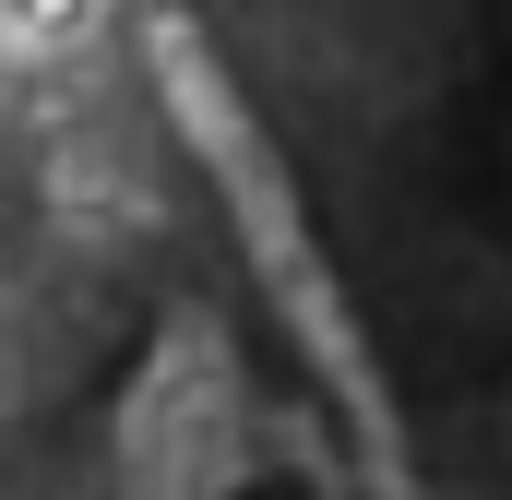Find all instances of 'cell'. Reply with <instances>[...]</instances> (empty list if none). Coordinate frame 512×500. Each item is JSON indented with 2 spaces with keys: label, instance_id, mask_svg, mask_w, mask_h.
Returning a JSON list of instances; mask_svg holds the SVG:
<instances>
[{
  "label": "cell",
  "instance_id": "cell-1",
  "mask_svg": "<svg viewBox=\"0 0 512 500\" xmlns=\"http://www.w3.org/2000/svg\"><path fill=\"white\" fill-rule=\"evenodd\" d=\"M143 60H155V96H167V120H179V155L215 179L227 227H239V250H251V274H262V298H274V322H286V346H298V358L322 370V393L370 429V465H382V477H405L382 358H370V334H358V310H346L334 262H322V239H310L298 179L274 167V131L251 120V96L227 84V60H215L191 24H155V36H143Z\"/></svg>",
  "mask_w": 512,
  "mask_h": 500
},
{
  "label": "cell",
  "instance_id": "cell-3",
  "mask_svg": "<svg viewBox=\"0 0 512 500\" xmlns=\"http://www.w3.org/2000/svg\"><path fill=\"white\" fill-rule=\"evenodd\" d=\"M72 12H84V0H0V36H12V48H48Z\"/></svg>",
  "mask_w": 512,
  "mask_h": 500
},
{
  "label": "cell",
  "instance_id": "cell-2",
  "mask_svg": "<svg viewBox=\"0 0 512 500\" xmlns=\"http://www.w3.org/2000/svg\"><path fill=\"white\" fill-rule=\"evenodd\" d=\"M108 477L131 500H239L262 477V417H251V370L227 346L215 310H179L143 370L108 405Z\"/></svg>",
  "mask_w": 512,
  "mask_h": 500
}]
</instances>
